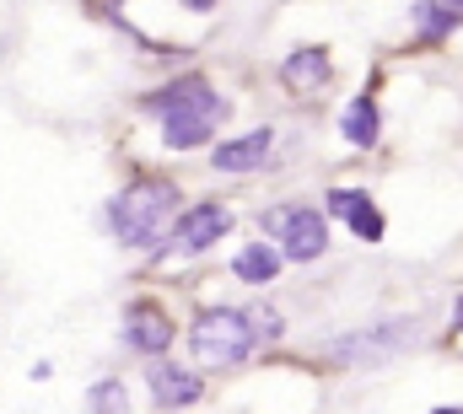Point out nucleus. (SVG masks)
Masks as SVG:
<instances>
[{
    "label": "nucleus",
    "mask_w": 463,
    "mask_h": 414,
    "mask_svg": "<svg viewBox=\"0 0 463 414\" xmlns=\"http://www.w3.org/2000/svg\"><path fill=\"white\" fill-rule=\"evenodd\" d=\"M109 231L124 248H156L167 237V226H178V189L167 178H135L118 200H109Z\"/></svg>",
    "instance_id": "f257e3e1"
},
{
    "label": "nucleus",
    "mask_w": 463,
    "mask_h": 414,
    "mask_svg": "<svg viewBox=\"0 0 463 414\" xmlns=\"http://www.w3.org/2000/svg\"><path fill=\"white\" fill-rule=\"evenodd\" d=\"M189 344L205 366H242L253 355V328H248V312H232V307H205L189 328Z\"/></svg>",
    "instance_id": "f03ea898"
},
{
    "label": "nucleus",
    "mask_w": 463,
    "mask_h": 414,
    "mask_svg": "<svg viewBox=\"0 0 463 414\" xmlns=\"http://www.w3.org/2000/svg\"><path fill=\"white\" fill-rule=\"evenodd\" d=\"M264 231L280 242V253L291 264H313L329 248V221L318 210H269L264 215Z\"/></svg>",
    "instance_id": "7ed1b4c3"
},
{
    "label": "nucleus",
    "mask_w": 463,
    "mask_h": 414,
    "mask_svg": "<svg viewBox=\"0 0 463 414\" xmlns=\"http://www.w3.org/2000/svg\"><path fill=\"white\" fill-rule=\"evenodd\" d=\"M415 334V317H388V323H372V328H355L345 339H335V361L345 366H372V361H388L404 350V339Z\"/></svg>",
    "instance_id": "20e7f679"
},
{
    "label": "nucleus",
    "mask_w": 463,
    "mask_h": 414,
    "mask_svg": "<svg viewBox=\"0 0 463 414\" xmlns=\"http://www.w3.org/2000/svg\"><path fill=\"white\" fill-rule=\"evenodd\" d=\"M146 113H162V118H173V113L227 118V103L216 98V87H211L205 76H184V81H167L162 92H151V98H146Z\"/></svg>",
    "instance_id": "39448f33"
},
{
    "label": "nucleus",
    "mask_w": 463,
    "mask_h": 414,
    "mask_svg": "<svg viewBox=\"0 0 463 414\" xmlns=\"http://www.w3.org/2000/svg\"><path fill=\"white\" fill-rule=\"evenodd\" d=\"M124 344L140 350V355H151V361H162V350L173 344V317L156 302H129L124 307Z\"/></svg>",
    "instance_id": "423d86ee"
},
{
    "label": "nucleus",
    "mask_w": 463,
    "mask_h": 414,
    "mask_svg": "<svg viewBox=\"0 0 463 414\" xmlns=\"http://www.w3.org/2000/svg\"><path fill=\"white\" fill-rule=\"evenodd\" d=\"M227 226H232V215L227 205H194V210H184L178 215V226H173V253H205L211 242H222L227 237Z\"/></svg>",
    "instance_id": "0eeeda50"
},
{
    "label": "nucleus",
    "mask_w": 463,
    "mask_h": 414,
    "mask_svg": "<svg viewBox=\"0 0 463 414\" xmlns=\"http://www.w3.org/2000/svg\"><path fill=\"white\" fill-rule=\"evenodd\" d=\"M146 388H151V404L156 409H189V404H200V377L189 372V366H173V361H151L146 366Z\"/></svg>",
    "instance_id": "6e6552de"
},
{
    "label": "nucleus",
    "mask_w": 463,
    "mask_h": 414,
    "mask_svg": "<svg viewBox=\"0 0 463 414\" xmlns=\"http://www.w3.org/2000/svg\"><path fill=\"white\" fill-rule=\"evenodd\" d=\"M269 146H275V129H248V135H237V140L211 151V167L216 173H259Z\"/></svg>",
    "instance_id": "1a4fd4ad"
},
{
    "label": "nucleus",
    "mask_w": 463,
    "mask_h": 414,
    "mask_svg": "<svg viewBox=\"0 0 463 414\" xmlns=\"http://www.w3.org/2000/svg\"><path fill=\"white\" fill-rule=\"evenodd\" d=\"M222 118H205V113H173L162 118V146L167 151H194V146H211Z\"/></svg>",
    "instance_id": "9d476101"
},
{
    "label": "nucleus",
    "mask_w": 463,
    "mask_h": 414,
    "mask_svg": "<svg viewBox=\"0 0 463 414\" xmlns=\"http://www.w3.org/2000/svg\"><path fill=\"white\" fill-rule=\"evenodd\" d=\"M280 76H286V87H297V92H313V87H324V81H329V54H324L318 43H307V49L286 54Z\"/></svg>",
    "instance_id": "9b49d317"
},
{
    "label": "nucleus",
    "mask_w": 463,
    "mask_h": 414,
    "mask_svg": "<svg viewBox=\"0 0 463 414\" xmlns=\"http://www.w3.org/2000/svg\"><path fill=\"white\" fill-rule=\"evenodd\" d=\"M377 129H383L377 98H350L345 118H340V135H345L350 146H377Z\"/></svg>",
    "instance_id": "f8f14e48"
},
{
    "label": "nucleus",
    "mask_w": 463,
    "mask_h": 414,
    "mask_svg": "<svg viewBox=\"0 0 463 414\" xmlns=\"http://www.w3.org/2000/svg\"><path fill=\"white\" fill-rule=\"evenodd\" d=\"M280 264H286V259H275V248L253 242V248H242V253L232 259V275H237L242 286H264V280H275V275H280Z\"/></svg>",
    "instance_id": "ddd939ff"
},
{
    "label": "nucleus",
    "mask_w": 463,
    "mask_h": 414,
    "mask_svg": "<svg viewBox=\"0 0 463 414\" xmlns=\"http://www.w3.org/2000/svg\"><path fill=\"white\" fill-rule=\"evenodd\" d=\"M415 33H420V43H448V33L458 27V11L453 5H442V0H415Z\"/></svg>",
    "instance_id": "4468645a"
},
{
    "label": "nucleus",
    "mask_w": 463,
    "mask_h": 414,
    "mask_svg": "<svg viewBox=\"0 0 463 414\" xmlns=\"http://www.w3.org/2000/svg\"><path fill=\"white\" fill-rule=\"evenodd\" d=\"M87 409H92V414H124V409H129V399H124V382H118V377L92 382V393H87Z\"/></svg>",
    "instance_id": "2eb2a0df"
},
{
    "label": "nucleus",
    "mask_w": 463,
    "mask_h": 414,
    "mask_svg": "<svg viewBox=\"0 0 463 414\" xmlns=\"http://www.w3.org/2000/svg\"><path fill=\"white\" fill-rule=\"evenodd\" d=\"M324 210H329V215H345V226H350L361 210H372V194H361V189H329Z\"/></svg>",
    "instance_id": "dca6fc26"
},
{
    "label": "nucleus",
    "mask_w": 463,
    "mask_h": 414,
    "mask_svg": "<svg viewBox=\"0 0 463 414\" xmlns=\"http://www.w3.org/2000/svg\"><path fill=\"white\" fill-rule=\"evenodd\" d=\"M248 328H253V339H259V344H275L286 323H280V312L269 307V302H259V307H248Z\"/></svg>",
    "instance_id": "f3484780"
},
{
    "label": "nucleus",
    "mask_w": 463,
    "mask_h": 414,
    "mask_svg": "<svg viewBox=\"0 0 463 414\" xmlns=\"http://www.w3.org/2000/svg\"><path fill=\"white\" fill-rule=\"evenodd\" d=\"M184 5H189V11H211L216 0H184Z\"/></svg>",
    "instance_id": "a211bd4d"
},
{
    "label": "nucleus",
    "mask_w": 463,
    "mask_h": 414,
    "mask_svg": "<svg viewBox=\"0 0 463 414\" xmlns=\"http://www.w3.org/2000/svg\"><path fill=\"white\" fill-rule=\"evenodd\" d=\"M453 323H458V328H463V296H458V312H453Z\"/></svg>",
    "instance_id": "6ab92c4d"
},
{
    "label": "nucleus",
    "mask_w": 463,
    "mask_h": 414,
    "mask_svg": "<svg viewBox=\"0 0 463 414\" xmlns=\"http://www.w3.org/2000/svg\"><path fill=\"white\" fill-rule=\"evenodd\" d=\"M442 5H453V11H463V0H442Z\"/></svg>",
    "instance_id": "aec40b11"
},
{
    "label": "nucleus",
    "mask_w": 463,
    "mask_h": 414,
    "mask_svg": "<svg viewBox=\"0 0 463 414\" xmlns=\"http://www.w3.org/2000/svg\"><path fill=\"white\" fill-rule=\"evenodd\" d=\"M437 414H463V409H437Z\"/></svg>",
    "instance_id": "412c9836"
}]
</instances>
